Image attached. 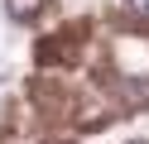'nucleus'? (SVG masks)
Here are the masks:
<instances>
[{
    "label": "nucleus",
    "instance_id": "1",
    "mask_svg": "<svg viewBox=\"0 0 149 144\" xmlns=\"http://www.w3.org/2000/svg\"><path fill=\"white\" fill-rule=\"evenodd\" d=\"M43 0H5V10H10V19H29L34 10H39Z\"/></svg>",
    "mask_w": 149,
    "mask_h": 144
},
{
    "label": "nucleus",
    "instance_id": "2",
    "mask_svg": "<svg viewBox=\"0 0 149 144\" xmlns=\"http://www.w3.org/2000/svg\"><path fill=\"white\" fill-rule=\"evenodd\" d=\"M130 5H135V10H144V15H149V0H130Z\"/></svg>",
    "mask_w": 149,
    "mask_h": 144
}]
</instances>
